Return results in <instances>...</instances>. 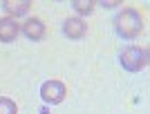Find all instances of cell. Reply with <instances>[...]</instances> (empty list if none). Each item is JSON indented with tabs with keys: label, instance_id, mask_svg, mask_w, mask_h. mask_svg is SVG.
Masks as SVG:
<instances>
[{
	"label": "cell",
	"instance_id": "5b68a950",
	"mask_svg": "<svg viewBox=\"0 0 150 114\" xmlns=\"http://www.w3.org/2000/svg\"><path fill=\"white\" fill-rule=\"evenodd\" d=\"M20 34V27L13 18H0V43H13Z\"/></svg>",
	"mask_w": 150,
	"mask_h": 114
},
{
	"label": "cell",
	"instance_id": "277c9868",
	"mask_svg": "<svg viewBox=\"0 0 150 114\" xmlns=\"http://www.w3.org/2000/svg\"><path fill=\"white\" fill-rule=\"evenodd\" d=\"M63 32H65L67 38H72V40H81V38H85V34H88V25H85L81 18H67L63 23Z\"/></svg>",
	"mask_w": 150,
	"mask_h": 114
},
{
	"label": "cell",
	"instance_id": "6da1fadb",
	"mask_svg": "<svg viewBox=\"0 0 150 114\" xmlns=\"http://www.w3.org/2000/svg\"><path fill=\"white\" fill-rule=\"evenodd\" d=\"M114 27H117V34L125 40H132V38H137L139 34L144 32V20L139 16L137 9H121L117 13V18H114Z\"/></svg>",
	"mask_w": 150,
	"mask_h": 114
},
{
	"label": "cell",
	"instance_id": "52a82bcc",
	"mask_svg": "<svg viewBox=\"0 0 150 114\" xmlns=\"http://www.w3.org/2000/svg\"><path fill=\"white\" fill-rule=\"evenodd\" d=\"M2 9L9 13V18H20V16H25L27 11L31 9V2L29 0H18V2H11V0H5L2 2Z\"/></svg>",
	"mask_w": 150,
	"mask_h": 114
},
{
	"label": "cell",
	"instance_id": "9c48e42d",
	"mask_svg": "<svg viewBox=\"0 0 150 114\" xmlns=\"http://www.w3.org/2000/svg\"><path fill=\"white\" fill-rule=\"evenodd\" d=\"M72 7H74V11H79L81 16H90L94 9V2H83V0H74L72 2Z\"/></svg>",
	"mask_w": 150,
	"mask_h": 114
},
{
	"label": "cell",
	"instance_id": "ba28073f",
	"mask_svg": "<svg viewBox=\"0 0 150 114\" xmlns=\"http://www.w3.org/2000/svg\"><path fill=\"white\" fill-rule=\"evenodd\" d=\"M16 112H18L16 103L7 96H0V114H16Z\"/></svg>",
	"mask_w": 150,
	"mask_h": 114
},
{
	"label": "cell",
	"instance_id": "7a4b0ae2",
	"mask_svg": "<svg viewBox=\"0 0 150 114\" xmlns=\"http://www.w3.org/2000/svg\"><path fill=\"white\" fill-rule=\"evenodd\" d=\"M121 65L125 72H141L148 67V49L146 47H137L132 45L128 49H123V54L119 56Z\"/></svg>",
	"mask_w": 150,
	"mask_h": 114
},
{
	"label": "cell",
	"instance_id": "8992f818",
	"mask_svg": "<svg viewBox=\"0 0 150 114\" xmlns=\"http://www.w3.org/2000/svg\"><path fill=\"white\" fill-rule=\"evenodd\" d=\"M20 32L25 34L29 40H43L45 38V25L38 18H29L25 25L20 27Z\"/></svg>",
	"mask_w": 150,
	"mask_h": 114
},
{
	"label": "cell",
	"instance_id": "3957f363",
	"mask_svg": "<svg viewBox=\"0 0 150 114\" xmlns=\"http://www.w3.org/2000/svg\"><path fill=\"white\" fill-rule=\"evenodd\" d=\"M40 99L45 103H50V105L63 103V99H65V85H63V81H56V78L45 81L40 85Z\"/></svg>",
	"mask_w": 150,
	"mask_h": 114
}]
</instances>
